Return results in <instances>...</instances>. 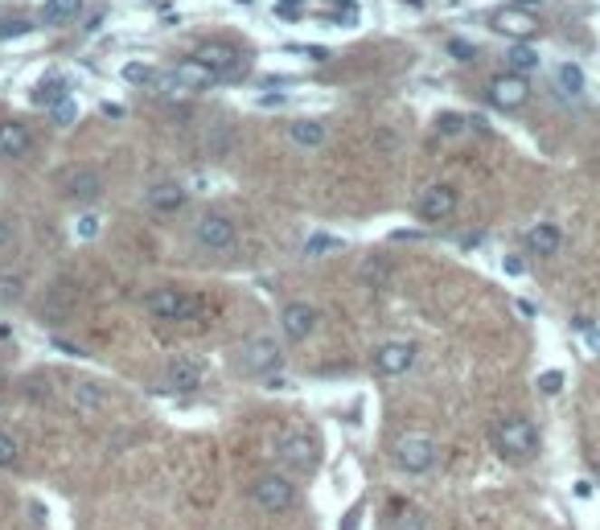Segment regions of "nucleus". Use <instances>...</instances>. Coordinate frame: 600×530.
<instances>
[{
    "instance_id": "42",
    "label": "nucleus",
    "mask_w": 600,
    "mask_h": 530,
    "mask_svg": "<svg viewBox=\"0 0 600 530\" xmlns=\"http://www.w3.org/2000/svg\"><path fill=\"white\" fill-rule=\"evenodd\" d=\"M103 116H108V119H119V116H124V111H119L116 103H103Z\"/></svg>"
},
{
    "instance_id": "2",
    "label": "nucleus",
    "mask_w": 600,
    "mask_h": 530,
    "mask_svg": "<svg viewBox=\"0 0 600 530\" xmlns=\"http://www.w3.org/2000/svg\"><path fill=\"white\" fill-rule=\"evenodd\" d=\"M493 449L502 452L506 460L522 465V460H530L538 452V428L530 420H522V415H510V420H502L493 428Z\"/></svg>"
},
{
    "instance_id": "35",
    "label": "nucleus",
    "mask_w": 600,
    "mask_h": 530,
    "mask_svg": "<svg viewBox=\"0 0 600 530\" xmlns=\"http://www.w3.org/2000/svg\"><path fill=\"white\" fill-rule=\"evenodd\" d=\"M538 391H543V395H559V391H564V370H543Z\"/></svg>"
},
{
    "instance_id": "25",
    "label": "nucleus",
    "mask_w": 600,
    "mask_h": 530,
    "mask_svg": "<svg viewBox=\"0 0 600 530\" xmlns=\"http://www.w3.org/2000/svg\"><path fill=\"white\" fill-rule=\"evenodd\" d=\"M21 297H25V276L21 271H0V308L17 305Z\"/></svg>"
},
{
    "instance_id": "17",
    "label": "nucleus",
    "mask_w": 600,
    "mask_h": 530,
    "mask_svg": "<svg viewBox=\"0 0 600 530\" xmlns=\"http://www.w3.org/2000/svg\"><path fill=\"white\" fill-rule=\"evenodd\" d=\"M33 148V132L21 119H0V161H21Z\"/></svg>"
},
{
    "instance_id": "4",
    "label": "nucleus",
    "mask_w": 600,
    "mask_h": 530,
    "mask_svg": "<svg viewBox=\"0 0 600 530\" xmlns=\"http://www.w3.org/2000/svg\"><path fill=\"white\" fill-rule=\"evenodd\" d=\"M395 465L404 468L407 477L432 473V465H436V440H432L428 431H404L395 440Z\"/></svg>"
},
{
    "instance_id": "7",
    "label": "nucleus",
    "mask_w": 600,
    "mask_h": 530,
    "mask_svg": "<svg viewBox=\"0 0 600 530\" xmlns=\"http://www.w3.org/2000/svg\"><path fill=\"white\" fill-rule=\"evenodd\" d=\"M239 362L247 374H276V370L284 366V345H280L276 337H268V333H255V337L243 342Z\"/></svg>"
},
{
    "instance_id": "11",
    "label": "nucleus",
    "mask_w": 600,
    "mask_h": 530,
    "mask_svg": "<svg viewBox=\"0 0 600 530\" xmlns=\"http://www.w3.org/2000/svg\"><path fill=\"white\" fill-rule=\"evenodd\" d=\"M415 358H420L415 342L395 337V342H383L375 354H370V366H375V374H383V378H404L407 370L415 366Z\"/></svg>"
},
{
    "instance_id": "30",
    "label": "nucleus",
    "mask_w": 600,
    "mask_h": 530,
    "mask_svg": "<svg viewBox=\"0 0 600 530\" xmlns=\"http://www.w3.org/2000/svg\"><path fill=\"white\" fill-rule=\"evenodd\" d=\"M119 79L132 82V87H144V82H153V79H157V71H153L148 62H128L124 71H119Z\"/></svg>"
},
{
    "instance_id": "32",
    "label": "nucleus",
    "mask_w": 600,
    "mask_h": 530,
    "mask_svg": "<svg viewBox=\"0 0 600 530\" xmlns=\"http://www.w3.org/2000/svg\"><path fill=\"white\" fill-rule=\"evenodd\" d=\"M74 116H79V108H74L71 95H66L62 103H54V108H50V119H54L58 128H71V124H74Z\"/></svg>"
},
{
    "instance_id": "19",
    "label": "nucleus",
    "mask_w": 600,
    "mask_h": 530,
    "mask_svg": "<svg viewBox=\"0 0 600 530\" xmlns=\"http://www.w3.org/2000/svg\"><path fill=\"white\" fill-rule=\"evenodd\" d=\"M169 82H173V87H181V90H202V87H210V82H218V74L206 71L202 62H194V58H186V62L173 66Z\"/></svg>"
},
{
    "instance_id": "5",
    "label": "nucleus",
    "mask_w": 600,
    "mask_h": 530,
    "mask_svg": "<svg viewBox=\"0 0 600 530\" xmlns=\"http://www.w3.org/2000/svg\"><path fill=\"white\" fill-rule=\"evenodd\" d=\"M276 457L284 468H292V473H313L317 465H321V444L309 436V431H284L276 444Z\"/></svg>"
},
{
    "instance_id": "24",
    "label": "nucleus",
    "mask_w": 600,
    "mask_h": 530,
    "mask_svg": "<svg viewBox=\"0 0 600 530\" xmlns=\"http://www.w3.org/2000/svg\"><path fill=\"white\" fill-rule=\"evenodd\" d=\"M103 403H108V391L99 387V383H79V387H74V407H82V412H99Z\"/></svg>"
},
{
    "instance_id": "40",
    "label": "nucleus",
    "mask_w": 600,
    "mask_h": 530,
    "mask_svg": "<svg viewBox=\"0 0 600 530\" xmlns=\"http://www.w3.org/2000/svg\"><path fill=\"white\" fill-rule=\"evenodd\" d=\"M584 333H588V350H592V354H600V325H588Z\"/></svg>"
},
{
    "instance_id": "6",
    "label": "nucleus",
    "mask_w": 600,
    "mask_h": 530,
    "mask_svg": "<svg viewBox=\"0 0 600 530\" xmlns=\"http://www.w3.org/2000/svg\"><path fill=\"white\" fill-rule=\"evenodd\" d=\"M493 33L510 37V42H530L538 33V17H535V0H519V5H506L490 17Z\"/></svg>"
},
{
    "instance_id": "3",
    "label": "nucleus",
    "mask_w": 600,
    "mask_h": 530,
    "mask_svg": "<svg viewBox=\"0 0 600 530\" xmlns=\"http://www.w3.org/2000/svg\"><path fill=\"white\" fill-rule=\"evenodd\" d=\"M144 308H148V313H153L157 321H173V325H181V321H194V317L202 313V300L189 297L186 288L161 284V288H153V292H144Z\"/></svg>"
},
{
    "instance_id": "9",
    "label": "nucleus",
    "mask_w": 600,
    "mask_h": 530,
    "mask_svg": "<svg viewBox=\"0 0 600 530\" xmlns=\"http://www.w3.org/2000/svg\"><path fill=\"white\" fill-rule=\"evenodd\" d=\"M58 194L66 202H74V206H90V202L103 198V173L90 169V165H74V169H66L58 177Z\"/></svg>"
},
{
    "instance_id": "16",
    "label": "nucleus",
    "mask_w": 600,
    "mask_h": 530,
    "mask_svg": "<svg viewBox=\"0 0 600 530\" xmlns=\"http://www.w3.org/2000/svg\"><path fill=\"white\" fill-rule=\"evenodd\" d=\"M522 247H527V255H535V260H551V255H559V247H564V231H559L556 222H538L522 234Z\"/></svg>"
},
{
    "instance_id": "18",
    "label": "nucleus",
    "mask_w": 600,
    "mask_h": 530,
    "mask_svg": "<svg viewBox=\"0 0 600 530\" xmlns=\"http://www.w3.org/2000/svg\"><path fill=\"white\" fill-rule=\"evenodd\" d=\"M202 387V366L189 358H177L169 362V370H165V391H177V395H186V391H197Z\"/></svg>"
},
{
    "instance_id": "31",
    "label": "nucleus",
    "mask_w": 600,
    "mask_h": 530,
    "mask_svg": "<svg viewBox=\"0 0 600 530\" xmlns=\"http://www.w3.org/2000/svg\"><path fill=\"white\" fill-rule=\"evenodd\" d=\"M29 29H33V21H29V17H9V21H0V42H13V37H25Z\"/></svg>"
},
{
    "instance_id": "33",
    "label": "nucleus",
    "mask_w": 600,
    "mask_h": 530,
    "mask_svg": "<svg viewBox=\"0 0 600 530\" xmlns=\"http://www.w3.org/2000/svg\"><path fill=\"white\" fill-rule=\"evenodd\" d=\"M17 247V222L9 214H0V255H9Z\"/></svg>"
},
{
    "instance_id": "23",
    "label": "nucleus",
    "mask_w": 600,
    "mask_h": 530,
    "mask_svg": "<svg viewBox=\"0 0 600 530\" xmlns=\"http://www.w3.org/2000/svg\"><path fill=\"white\" fill-rule=\"evenodd\" d=\"M338 251H346V239L341 234H329V231H317L313 239L305 243V255H338Z\"/></svg>"
},
{
    "instance_id": "28",
    "label": "nucleus",
    "mask_w": 600,
    "mask_h": 530,
    "mask_svg": "<svg viewBox=\"0 0 600 530\" xmlns=\"http://www.w3.org/2000/svg\"><path fill=\"white\" fill-rule=\"evenodd\" d=\"M469 128H473V124H469L461 111H440V116H436V136H465Z\"/></svg>"
},
{
    "instance_id": "8",
    "label": "nucleus",
    "mask_w": 600,
    "mask_h": 530,
    "mask_svg": "<svg viewBox=\"0 0 600 530\" xmlns=\"http://www.w3.org/2000/svg\"><path fill=\"white\" fill-rule=\"evenodd\" d=\"M457 202H461L457 189L444 185V181H432V185L420 189V198H415V218L428 226H440L457 214Z\"/></svg>"
},
{
    "instance_id": "41",
    "label": "nucleus",
    "mask_w": 600,
    "mask_h": 530,
    "mask_svg": "<svg viewBox=\"0 0 600 530\" xmlns=\"http://www.w3.org/2000/svg\"><path fill=\"white\" fill-rule=\"evenodd\" d=\"M354 21H358V13H354V9H338V25H354Z\"/></svg>"
},
{
    "instance_id": "36",
    "label": "nucleus",
    "mask_w": 600,
    "mask_h": 530,
    "mask_svg": "<svg viewBox=\"0 0 600 530\" xmlns=\"http://www.w3.org/2000/svg\"><path fill=\"white\" fill-rule=\"evenodd\" d=\"M395 530H424V518L407 506V510H399V518H395Z\"/></svg>"
},
{
    "instance_id": "12",
    "label": "nucleus",
    "mask_w": 600,
    "mask_h": 530,
    "mask_svg": "<svg viewBox=\"0 0 600 530\" xmlns=\"http://www.w3.org/2000/svg\"><path fill=\"white\" fill-rule=\"evenodd\" d=\"M485 99H490L498 111H519L522 103L530 99V82H527V74L506 71V74H498V79H490V87H485Z\"/></svg>"
},
{
    "instance_id": "22",
    "label": "nucleus",
    "mask_w": 600,
    "mask_h": 530,
    "mask_svg": "<svg viewBox=\"0 0 600 530\" xmlns=\"http://www.w3.org/2000/svg\"><path fill=\"white\" fill-rule=\"evenodd\" d=\"M506 66H510L514 74L538 71V50H535V45H527V42H514L510 50H506Z\"/></svg>"
},
{
    "instance_id": "14",
    "label": "nucleus",
    "mask_w": 600,
    "mask_h": 530,
    "mask_svg": "<svg viewBox=\"0 0 600 530\" xmlns=\"http://www.w3.org/2000/svg\"><path fill=\"white\" fill-rule=\"evenodd\" d=\"M144 210L148 214H177V210H186V189L173 177L153 181V185L144 189Z\"/></svg>"
},
{
    "instance_id": "37",
    "label": "nucleus",
    "mask_w": 600,
    "mask_h": 530,
    "mask_svg": "<svg viewBox=\"0 0 600 530\" xmlns=\"http://www.w3.org/2000/svg\"><path fill=\"white\" fill-rule=\"evenodd\" d=\"M276 17L296 21V17H300V0H280V5H276Z\"/></svg>"
},
{
    "instance_id": "15",
    "label": "nucleus",
    "mask_w": 600,
    "mask_h": 530,
    "mask_svg": "<svg viewBox=\"0 0 600 530\" xmlns=\"http://www.w3.org/2000/svg\"><path fill=\"white\" fill-rule=\"evenodd\" d=\"M317 329V308L305 305V300H292V305L280 308V333L288 342H305L309 333Z\"/></svg>"
},
{
    "instance_id": "13",
    "label": "nucleus",
    "mask_w": 600,
    "mask_h": 530,
    "mask_svg": "<svg viewBox=\"0 0 600 530\" xmlns=\"http://www.w3.org/2000/svg\"><path fill=\"white\" fill-rule=\"evenodd\" d=\"M194 62H202L206 71H214L218 79H226V74H239V71H243L239 50H234V45H226V42H202V45L194 50Z\"/></svg>"
},
{
    "instance_id": "34",
    "label": "nucleus",
    "mask_w": 600,
    "mask_h": 530,
    "mask_svg": "<svg viewBox=\"0 0 600 530\" xmlns=\"http://www.w3.org/2000/svg\"><path fill=\"white\" fill-rule=\"evenodd\" d=\"M448 54L457 58V62H473V58H477V45L465 42V37H452V42H448Z\"/></svg>"
},
{
    "instance_id": "39",
    "label": "nucleus",
    "mask_w": 600,
    "mask_h": 530,
    "mask_svg": "<svg viewBox=\"0 0 600 530\" xmlns=\"http://www.w3.org/2000/svg\"><path fill=\"white\" fill-rule=\"evenodd\" d=\"M502 271H506V276H522V271H527V263H522V255H506Z\"/></svg>"
},
{
    "instance_id": "29",
    "label": "nucleus",
    "mask_w": 600,
    "mask_h": 530,
    "mask_svg": "<svg viewBox=\"0 0 600 530\" xmlns=\"http://www.w3.org/2000/svg\"><path fill=\"white\" fill-rule=\"evenodd\" d=\"M21 460V444L13 431H0V468H17Z\"/></svg>"
},
{
    "instance_id": "38",
    "label": "nucleus",
    "mask_w": 600,
    "mask_h": 530,
    "mask_svg": "<svg viewBox=\"0 0 600 530\" xmlns=\"http://www.w3.org/2000/svg\"><path fill=\"white\" fill-rule=\"evenodd\" d=\"M99 234V218L95 214H82L79 218V239H95Z\"/></svg>"
},
{
    "instance_id": "27",
    "label": "nucleus",
    "mask_w": 600,
    "mask_h": 530,
    "mask_svg": "<svg viewBox=\"0 0 600 530\" xmlns=\"http://www.w3.org/2000/svg\"><path fill=\"white\" fill-rule=\"evenodd\" d=\"M556 87L564 90V95H580V90H584V71H580V66H572V62H564L556 71Z\"/></svg>"
},
{
    "instance_id": "26",
    "label": "nucleus",
    "mask_w": 600,
    "mask_h": 530,
    "mask_svg": "<svg viewBox=\"0 0 600 530\" xmlns=\"http://www.w3.org/2000/svg\"><path fill=\"white\" fill-rule=\"evenodd\" d=\"M33 103H42V108H54V103L66 99V82L62 79H45L42 87H33V95H29Z\"/></svg>"
},
{
    "instance_id": "43",
    "label": "nucleus",
    "mask_w": 600,
    "mask_h": 530,
    "mask_svg": "<svg viewBox=\"0 0 600 530\" xmlns=\"http://www.w3.org/2000/svg\"><path fill=\"white\" fill-rule=\"evenodd\" d=\"M0 387H5V370H0Z\"/></svg>"
},
{
    "instance_id": "1",
    "label": "nucleus",
    "mask_w": 600,
    "mask_h": 530,
    "mask_svg": "<svg viewBox=\"0 0 600 530\" xmlns=\"http://www.w3.org/2000/svg\"><path fill=\"white\" fill-rule=\"evenodd\" d=\"M189 234H194V243L210 255H231L234 247H239V226H234V218L223 214V210H202V214L194 218V231Z\"/></svg>"
},
{
    "instance_id": "10",
    "label": "nucleus",
    "mask_w": 600,
    "mask_h": 530,
    "mask_svg": "<svg viewBox=\"0 0 600 530\" xmlns=\"http://www.w3.org/2000/svg\"><path fill=\"white\" fill-rule=\"evenodd\" d=\"M252 502L260 506L263 514H288L296 506V486L284 473H263L252 486Z\"/></svg>"
},
{
    "instance_id": "21",
    "label": "nucleus",
    "mask_w": 600,
    "mask_h": 530,
    "mask_svg": "<svg viewBox=\"0 0 600 530\" xmlns=\"http://www.w3.org/2000/svg\"><path fill=\"white\" fill-rule=\"evenodd\" d=\"M82 9V0H45L42 5V25H66Z\"/></svg>"
},
{
    "instance_id": "44",
    "label": "nucleus",
    "mask_w": 600,
    "mask_h": 530,
    "mask_svg": "<svg viewBox=\"0 0 600 530\" xmlns=\"http://www.w3.org/2000/svg\"><path fill=\"white\" fill-rule=\"evenodd\" d=\"M338 5H354V0H338Z\"/></svg>"
},
{
    "instance_id": "20",
    "label": "nucleus",
    "mask_w": 600,
    "mask_h": 530,
    "mask_svg": "<svg viewBox=\"0 0 600 530\" xmlns=\"http://www.w3.org/2000/svg\"><path fill=\"white\" fill-rule=\"evenodd\" d=\"M288 140H292L296 148L313 153V148H321V144L329 140V128H325L321 119H292V124H288Z\"/></svg>"
}]
</instances>
